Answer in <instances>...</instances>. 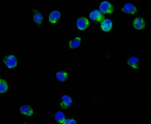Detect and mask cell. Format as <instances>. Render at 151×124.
I'll return each mask as SVG.
<instances>
[{"mask_svg":"<svg viewBox=\"0 0 151 124\" xmlns=\"http://www.w3.org/2000/svg\"><path fill=\"white\" fill-rule=\"evenodd\" d=\"M122 10L125 13L134 14L136 12L137 9L136 7L133 5L127 3L125 5Z\"/></svg>","mask_w":151,"mask_h":124,"instance_id":"5","label":"cell"},{"mask_svg":"<svg viewBox=\"0 0 151 124\" xmlns=\"http://www.w3.org/2000/svg\"><path fill=\"white\" fill-rule=\"evenodd\" d=\"M112 25L111 21L110 19H106L102 22L101 24V27L104 31L108 32L111 29Z\"/></svg>","mask_w":151,"mask_h":124,"instance_id":"7","label":"cell"},{"mask_svg":"<svg viewBox=\"0 0 151 124\" xmlns=\"http://www.w3.org/2000/svg\"><path fill=\"white\" fill-rule=\"evenodd\" d=\"M99 8L101 11L105 14H111L114 10L112 5L108 1H105L100 4Z\"/></svg>","mask_w":151,"mask_h":124,"instance_id":"1","label":"cell"},{"mask_svg":"<svg viewBox=\"0 0 151 124\" xmlns=\"http://www.w3.org/2000/svg\"><path fill=\"white\" fill-rule=\"evenodd\" d=\"M56 76L57 79L59 80L63 81L66 80L67 76V74L65 72L60 71L57 73Z\"/></svg>","mask_w":151,"mask_h":124,"instance_id":"12","label":"cell"},{"mask_svg":"<svg viewBox=\"0 0 151 124\" xmlns=\"http://www.w3.org/2000/svg\"><path fill=\"white\" fill-rule=\"evenodd\" d=\"M60 14L59 11L57 10L53 11L49 15V20L52 23H56L60 18Z\"/></svg>","mask_w":151,"mask_h":124,"instance_id":"9","label":"cell"},{"mask_svg":"<svg viewBox=\"0 0 151 124\" xmlns=\"http://www.w3.org/2000/svg\"><path fill=\"white\" fill-rule=\"evenodd\" d=\"M4 62L9 68H13L17 65V61L16 57L13 55L7 56L4 58Z\"/></svg>","mask_w":151,"mask_h":124,"instance_id":"2","label":"cell"},{"mask_svg":"<svg viewBox=\"0 0 151 124\" xmlns=\"http://www.w3.org/2000/svg\"><path fill=\"white\" fill-rule=\"evenodd\" d=\"M77 25L78 29L81 30H84L88 26L89 22L88 19L85 17H81L78 19Z\"/></svg>","mask_w":151,"mask_h":124,"instance_id":"4","label":"cell"},{"mask_svg":"<svg viewBox=\"0 0 151 124\" xmlns=\"http://www.w3.org/2000/svg\"><path fill=\"white\" fill-rule=\"evenodd\" d=\"M0 91L1 93L6 92L7 90L8 86L6 81L3 79L0 80Z\"/></svg>","mask_w":151,"mask_h":124,"instance_id":"15","label":"cell"},{"mask_svg":"<svg viewBox=\"0 0 151 124\" xmlns=\"http://www.w3.org/2000/svg\"><path fill=\"white\" fill-rule=\"evenodd\" d=\"M139 62L138 59L136 57L133 56L130 58L128 60V64L134 69L138 68V64Z\"/></svg>","mask_w":151,"mask_h":124,"instance_id":"10","label":"cell"},{"mask_svg":"<svg viewBox=\"0 0 151 124\" xmlns=\"http://www.w3.org/2000/svg\"><path fill=\"white\" fill-rule=\"evenodd\" d=\"M21 112L23 114L28 116L31 115L33 113L31 108L28 105H24L20 108Z\"/></svg>","mask_w":151,"mask_h":124,"instance_id":"11","label":"cell"},{"mask_svg":"<svg viewBox=\"0 0 151 124\" xmlns=\"http://www.w3.org/2000/svg\"><path fill=\"white\" fill-rule=\"evenodd\" d=\"M55 118L56 120L59 121H63L64 120V115L61 112H58L55 114Z\"/></svg>","mask_w":151,"mask_h":124,"instance_id":"16","label":"cell"},{"mask_svg":"<svg viewBox=\"0 0 151 124\" xmlns=\"http://www.w3.org/2000/svg\"><path fill=\"white\" fill-rule=\"evenodd\" d=\"M33 12L34 21L38 25H41L43 20L42 15L39 11L35 9H33Z\"/></svg>","mask_w":151,"mask_h":124,"instance_id":"6","label":"cell"},{"mask_svg":"<svg viewBox=\"0 0 151 124\" xmlns=\"http://www.w3.org/2000/svg\"><path fill=\"white\" fill-rule=\"evenodd\" d=\"M62 100L63 104L65 107H68L72 103V100L70 97L67 95H64L62 98Z\"/></svg>","mask_w":151,"mask_h":124,"instance_id":"13","label":"cell"},{"mask_svg":"<svg viewBox=\"0 0 151 124\" xmlns=\"http://www.w3.org/2000/svg\"><path fill=\"white\" fill-rule=\"evenodd\" d=\"M89 18L92 20L99 22L103 21L105 17L103 15L99 10H95L90 13Z\"/></svg>","mask_w":151,"mask_h":124,"instance_id":"3","label":"cell"},{"mask_svg":"<svg viewBox=\"0 0 151 124\" xmlns=\"http://www.w3.org/2000/svg\"><path fill=\"white\" fill-rule=\"evenodd\" d=\"M80 43V39L79 38H77L71 41L70 43V46L72 48L78 47Z\"/></svg>","mask_w":151,"mask_h":124,"instance_id":"14","label":"cell"},{"mask_svg":"<svg viewBox=\"0 0 151 124\" xmlns=\"http://www.w3.org/2000/svg\"><path fill=\"white\" fill-rule=\"evenodd\" d=\"M133 25L134 28L137 29H143L145 26V23L143 19L141 17L135 18L133 22Z\"/></svg>","mask_w":151,"mask_h":124,"instance_id":"8","label":"cell"},{"mask_svg":"<svg viewBox=\"0 0 151 124\" xmlns=\"http://www.w3.org/2000/svg\"><path fill=\"white\" fill-rule=\"evenodd\" d=\"M65 124H75L76 123L75 121L72 119H67L64 120L63 121Z\"/></svg>","mask_w":151,"mask_h":124,"instance_id":"17","label":"cell"}]
</instances>
